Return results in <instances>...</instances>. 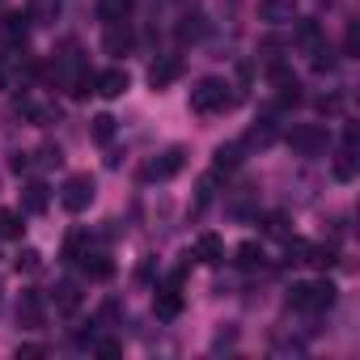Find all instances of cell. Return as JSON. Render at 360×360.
Instances as JSON below:
<instances>
[{"mask_svg":"<svg viewBox=\"0 0 360 360\" xmlns=\"http://www.w3.org/2000/svg\"><path fill=\"white\" fill-rule=\"evenodd\" d=\"M238 106V94L225 77H200L191 85V110L195 115H225Z\"/></svg>","mask_w":360,"mask_h":360,"instance_id":"obj_1","label":"cell"},{"mask_svg":"<svg viewBox=\"0 0 360 360\" xmlns=\"http://www.w3.org/2000/svg\"><path fill=\"white\" fill-rule=\"evenodd\" d=\"M339 288L330 280H309V284H292L288 288V305L292 309H305V314H326L335 305Z\"/></svg>","mask_w":360,"mask_h":360,"instance_id":"obj_2","label":"cell"},{"mask_svg":"<svg viewBox=\"0 0 360 360\" xmlns=\"http://www.w3.org/2000/svg\"><path fill=\"white\" fill-rule=\"evenodd\" d=\"M98 200V183H94V174H68L64 178V187H60V208L81 217L89 212V204Z\"/></svg>","mask_w":360,"mask_h":360,"instance_id":"obj_3","label":"cell"},{"mask_svg":"<svg viewBox=\"0 0 360 360\" xmlns=\"http://www.w3.org/2000/svg\"><path fill=\"white\" fill-rule=\"evenodd\" d=\"M183 165H187V148L174 144V148H165L161 157H153V161L140 169V183H165V178H174Z\"/></svg>","mask_w":360,"mask_h":360,"instance_id":"obj_4","label":"cell"},{"mask_svg":"<svg viewBox=\"0 0 360 360\" xmlns=\"http://www.w3.org/2000/svg\"><path fill=\"white\" fill-rule=\"evenodd\" d=\"M292 148L301 153V157H318V153H326V144H330V136H326V127L322 123H301V127H292Z\"/></svg>","mask_w":360,"mask_h":360,"instance_id":"obj_5","label":"cell"},{"mask_svg":"<svg viewBox=\"0 0 360 360\" xmlns=\"http://www.w3.org/2000/svg\"><path fill=\"white\" fill-rule=\"evenodd\" d=\"M127 89H131L127 68H106V72L94 77V94H102V98H123Z\"/></svg>","mask_w":360,"mask_h":360,"instance_id":"obj_6","label":"cell"},{"mask_svg":"<svg viewBox=\"0 0 360 360\" xmlns=\"http://www.w3.org/2000/svg\"><path fill=\"white\" fill-rule=\"evenodd\" d=\"M292 47L301 51V56H314L318 47H326V34H322V26L318 22H297V30H292Z\"/></svg>","mask_w":360,"mask_h":360,"instance_id":"obj_7","label":"cell"},{"mask_svg":"<svg viewBox=\"0 0 360 360\" xmlns=\"http://www.w3.org/2000/svg\"><path fill=\"white\" fill-rule=\"evenodd\" d=\"M267 77H271V85H276V98H280V102H292V106L301 102V81H297L284 64H271V72H267Z\"/></svg>","mask_w":360,"mask_h":360,"instance_id":"obj_8","label":"cell"},{"mask_svg":"<svg viewBox=\"0 0 360 360\" xmlns=\"http://www.w3.org/2000/svg\"><path fill=\"white\" fill-rule=\"evenodd\" d=\"M178 77H183V60H178V56H165V60H157V64L148 68V85H153V89H165V85H174Z\"/></svg>","mask_w":360,"mask_h":360,"instance_id":"obj_9","label":"cell"},{"mask_svg":"<svg viewBox=\"0 0 360 360\" xmlns=\"http://www.w3.org/2000/svg\"><path fill=\"white\" fill-rule=\"evenodd\" d=\"M259 18L271 22V26L297 22V0H259Z\"/></svg>","mask_w":360,"mask_h":360,"instance_id":"obj_10","label":"cell"},{"mask_svg":"<svg viewBox=\"0 0 360 360\" xmlns=\"http://www.w3.org/2000/svg\"><path fill=\"white\" fill-rule=\"evenodd\" d=\"M18 322H22L26 330H43V297H39V292H22V301H18Z\"/></svg>","mask_w":360,"mask_h":360,"instance_id":"obj_11","label":"cell"},{"mask_svg":"<svg viewBox=\"0 0 360 360\" xmlns=\"http://www.w3.org/2000/svg\"><path fill=\"white\" fill-rule=\"evenodd\" d=\"M102 47H106V56H127V51H131V30H127V22H106Z\"/></svg>","mask_w":360,"mask_h":360,"instance_id":"obj_12","label":"cell"},{"mask_svg":"<svg viewBox=\"0 0 360 360\" xmlns=\"http://www.w3.org/2000/svg\"><path fill=\"white\" fill-rule=\"evenodd\" d=\"M51 301H56L60 314H77V309H81V284H77V280H60V284L51 288Z\"/></svg>","mask_w":360,"mask_h":360,"instance_id":"obj_13","label":"cell"},{"mask_svg":"<svg viewBox=\"0 0 360 360\" xmlns=\"http://www.w3.org/2000/svg\"><path fill=\"white\" fill-rule=\"evenodd\" d=\"M195 259L208 263V267L225 263V242H221L217 233H200V238H195Z\"/></svg>","mask_w":360,"mask_h":360,"instance_id":"obj_14","label":"cell"},{"mask_svg":"<svg viewBox=\"0 0 360 360\" xmlns=\"http://www.w3.org/2000/svg\"><path fill=\"white\" fill-rule=\"evenodd\" d=\"M26 18L34 26H51L60 18V0H26Z\"/></svg>","mask_w":360,"mask_h":360,"instance_id":"obj_15","label":"cell"},{"mask_svg":"<svg viewBox=\"0 0 360 360\" xmlns=\"http://www.w3.org/2000/svg\"><path fill=\"white\" fill-rule=\"evenodd\" d=\"M242 153H246V144H242V140H229V144H221V148L212 153V165H217V169H238V165H242Z\"/></svg>","mask_w":360,"mask_h":360,"instance_id":"obj_16","label":"cell"},{"mask_svg":"<svg viewBox=\"0 0 360 360\" xmlns=\"http://www.w3.org/2000/svg\"><path fill=\"white\" fill-rule=\"evenodd\" d=\"M47 204H51V195H47V187L43 183H26V191H22V212H47Z\"/></svg>","mask_w":360,"mask_h":360,"instance_id":"obj_17","label":"cell"},{"mask_svg":"<svg viewBox=\"0 0 360 360\" xmlns=\"http://www.w3.org/2000/svg\"><path fill=\"white\" fill-rule=\"evenodd\" d=\"M131 9H136V0H98V18L102 22H127Z\"/></svg>","mask_w":360,"mask_h":360,"instance_id":"obj_18","label":"cell"},{"mask_svg":"<svg viewBox=\"0 0 360 360\" xmlns=\"http://www.w3.org/2000/svg\"><path fill=\"white\" fill-rule=\"evenodd\" d=\"M26 22H30L26 13H9V18H5V26H0L5 43H13V47H18V43H26Z\"/></svg>","mask_w":360,"mask_h":360,"instance_id":"obj_19","label":"cell"},{"mask_svg":"<svg viewBox=\"0 0 360 360\" xmlns=\"http://www.w3.org/2000/svg\"><path fill=\"white\" fill-rule=\"evenodd\" d=\"M263 259H267V255H263L259 242H242V246H238V267L255 271V267H263Z\"/></svg>","mask_w":360,"mask_h":360,"instance_id":"obj_20","label":"cell"},{"mask_svg":"<svg viewBox=\"0 0 360 360\" xmlns=\"http://www.w3.org/2000/svg\"><path fill=\"white\" fill-rule=\"evenodd\" d=\"M335 178H339V183H352V178H356V148H343L335 157Z\"/></svg>","mask_w":360,"mask_h":360,"instance_id":"obj_21","label":"cell"},{"mask_svg":"<svg viewBox=\"0 0 360 360\" xmlns=\"http://www.w3.org/2000/svg\"><path fill=\"white\" fill-rule=\"evenodd\" d=\"M22 212H13V208H0V238H22Z\"/></svg>","mask_w":360,"mask_h":360,"instance_id":"obj_22","label":"cell"},{"mask_svg":"<svg viewBox=\"0 0 360 360\" xmlns=\"http://www.w3.org/2000/svg\"><path fill=\"white\" fill-rule=\"evenodd\" d=\"M178 309H183V297H178V288L169 284V288H165V292L157 297V314H161V318H174Z\"/></svg>","mask_w":360,"mask_h":360,"instance_id":"obj_23","label":"cell"},{"mask_svg":"<svg viewBox=\"0 0 360 360\" xmlns=\"http://www.w3.org/2000/svg\"><path fill=\"white\" fill-rule=\"evenodd\" d=\"M89 136H94L98 144H110V140H115V115H98L94 127H89Z\"/></svg>","mask_w":360,"mask_h":360,"instance_id":"obj_24","label":"cell"},{"mask_svg":"<svg viewBox=\"0 0 360 360\" xmlns=\"http://www.w3.org/2000/svg\"><path fill=\"white\" fill-rule=\"evenodd\" d=\"M305 263H314V267H335V263H339V250H335V246H309Z\"/></svg>","mask_w":360,"mask_h":360,"instance_id":"obj_25","label":"cell"},{"mask_svg":"<svg viewBox=\"0 0 360 360\" xmlns=\"http://www.w3.org/2000/svg\"><path fill=\"white\" fill-rule=\"evenodd\" d=\"M39 165H43V169H60V165H64L60 144H43V148H39Z\"/></svg>","mask_w":360,"mask_h":360,"instance_id":"obj_26","label":"cell"},{"mask_svg":"<svg viewBox=\"0 0 360 360\" xmlns=\"http://www.w3.org/2000/svg\"><path fill=\"white\" fill-rule=\"evenodd\" d=\"M39 267H43V255H39V250H30V246H26V250H22V255H18V271H26V276H34V271H39Z\"/></svg>","mask_w":360,"mask_h":360,"instance_id":"obj_27","label":"cell"},{"mask_svg":"<svg viewBox=\"0 0 360 360\" xmlns=\"http://www.w3.org/2000/svg\"><path fill=\"white\" fill-rule=\"evenodd\" d=\"M85 267H89V276H98V280H106V276H110V271H115V263H110V259H106V255H94V263H89V259H85Z\"/></svg>","mask_w":360,"mask_h":360,"instance_id":"obj_28","label":"cell"},{"mask_svg":"<svg viewBox=\"0 0 360 360\" xmlns=\"http://www.w3.org/2000/svg\"><path fill=\"white\" fill-rule=\"evenodd\" d=\"M94 352H98V356H106V360H115V356L123 352V343H115V339H98V343H94Z\"/></svg>","mask_w":360,"mask_h":360,"instance_id":"obj_29","label":"cell"},{"mask_svg":"<svg viewBox=\"0 0 360 360\" xmlns=\"http://www.w3.org/2000/svg\"><path fill=\"white\" fill-rule=\"evenodd\" d=\"M34 356H47L43 343H18V360H34Z\"/></svg>","mask_w":360,"mask_h":360,"instance_id":"obj_30","label":"cell"},{"mask_svg":"<svg viewBox=\"0 0 360 360\" xmlns=\"http://www.w3.org/2000/svg\"><path fill=\"white\" fill-rule=\"evenodd\" d=\"M263 225H267V233H276V238H288V229H284V217H280V212H271Z\"/></svg>","mask_w":360,"mask_h":360,"instance_id":"obj_31","label":"cell"},{"mask_svg":"<svg viewBox=\"0 0 360 360\" xmlns=\"http://www.w3.org/2000/svg\"><path fill=\"white\" fill-rule=\"evenodd\" d=\"M119 314H123V305H119V301L110 297V301L102 305V314H98V318H102V322H110V318H119Z\"/></svg>","mask_w":360,"mask_h":360,"instance_id":"obj_32","label":"cell"},{"mask_svg":"<svg viewBox=\"0 0 360 360\" xmlns=\"http://www.w3.org/2000/svg\"><path fill=\"white\" fill-rule=\"evenodd\" d=\"M9 165H13V174H26V169H30V153H13Z\"/></svg>","mask_w":360,"mask_h":360,"instance_id":"obj_33","label":"cell"},{"mask_svg":"<svg viewBox=\"0 0 360 360\" xmlns=\"http://www.w3.org/2000/svg\"><path fill=\"white\" fill-rule=\"evenodd\" d=\"M9 89V72H5V64H0V94Z\"/></svg>","mask_w":360,"mask_h":360,"instance_id":"obj_34","label":"cell"},{"mask_svg":"<svg viewBox=\"0 0 360 360\" xmlns=\"http://www.w3.org/2000/svg\"><path fill=\"white\" fill-rule=\"evenodd\" d=\"M322 5H326V9H330V5H335V0H322Z\"/></svg>","mask_w":360,"mask_h":360,"instance_id":"obj_35","label":"cell"},{"mask_svg":"<svg viewBox=\"0 0 360 360\" xmlns=\"http://www.w3.org/2000/svg\"><path fill=\"white\" fill-rule=\"evenodd\" d=\"M0 292H5V288H0Z\"/></svg>","mask_w":360,"mask_h":360,"instance_id":"obj_36","label":"cell"}]
</instances>
